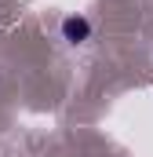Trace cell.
<instances>
[{"instance_id":"obj_1","label":"cell","mask_w":153,"mask_h":157,"mask_svg":"<svg viewBox=\"0 0 153 157\" xmlns=\"http://www.w3.org/2000/svg\"><path fill=\"white\" fill-rule=\"evenodd\" d=\"M62 40L66 44H88L91 40V18H84V15H66L62 18Z\"/></svg>"}]
</instances>
